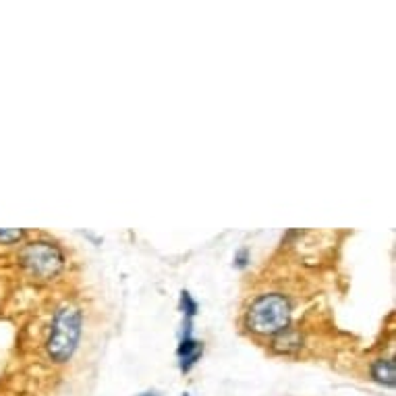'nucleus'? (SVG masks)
I'll return each instance as SVG.
<instances>
[{"mask_svg":"<svg viewBox=\"0 0 396 396\" xmlns=\"http://www.w3.org/2000/svg\"><path fill=\"white\" fill-rule=\"evenodd\" d=\"M81 324H84V315H81L79 308L62 305V308L56 309L52 328H50V336L46 343L48 355L52 357V361L65 363L73 357V352L79 345V338H81Z\"/></svg>","mask_w":396,"mask_h":396,"instance_id":"f257e3e1","label":"nucleus"},{"mask_svg":"<svg viewBox=\"0 0 396 396\" xmlns=\"http://www.w3.org/2000/svg\"><path fill=\"white\" fill-rule=\"evenodd\" d=\"M289 322H291V303L282 295L258 297L247 313L249 328L260 334H276L284 330Z\"/></svg>","mask_w":396,"mask_h":396,"instance_id":"f03ea898","label":"nucleus"},{"mask_svg":"<svg viewBox=\"0 0 396 396\" xmlns=\"http://www.w3.org/2000/svg\"><path fill=\"white\" fill-rule=\"evenodd\" d=\"M19 262L40 278H52L60 272L65 258L56 245L46 243V241H36L21 249Z\"/></svg>","mask_w":396,"mask_h":396,"instance_id":"7ed1b4c3","label":"nucleus"},{"mask_svg":"<svg viewBox=\"0 0 396 396\" xmlns=\"http://www.w3.org/2000/svg\"><path fill=\"white\" fill-rule=\"evenodd\" d=\"M371 376L378 384L384 386H395L396 382V365L392 359H378L371 365Z\"/></svg>","mask_w":396,"mask_h":396,"instance_id":"20e7f679","label":"nucleus"},{"mask_svg":"<svg viewBox=\"0 0 396 396\" xmlns=\"http://www.w3.org/2000/svg\"><path fill=\"white\" fill-rule=\"evenodd\" d=\"M202 345L199 343H195V341H191V338H185L183 343H180V347H178V357L183 359V363H180V367L187 371L197 359H199V355H202Z\"/></svg>","mask_w":396,"mask_h":396,"instance_id":"39448f33","label":"nucleus"},{"mask_svg":"<svg viewBox=\"0 0 396 396\" xmlns=\"http://www.w3.org/2000/svg\"><path fill=\"white\" fill-rule=\"evenodd\" d=\"M23 235H25V232L19 230V228H2V230H0V243H4V245H13V243L21 241Z\"/></svg>","mask_w":396,"mask_h":396,"instance_id":"423d86ee","label":"nucleus"},{"mask_svg":"<svg viewBox=\"0 0 396 396\" xmlns=\"http://www.w3.org/2000/svg\"><path fill=\"white\" fill-rule=\"evenodd\" d=\"M141 396H158V395H141Z\"/></svg>","mask_w":396,"mask_h":396,"instance_id":"0eeeda50","label":"nucleus"}]
</instances>
